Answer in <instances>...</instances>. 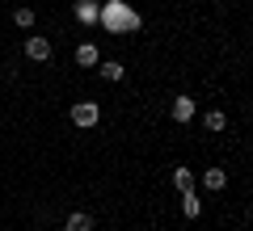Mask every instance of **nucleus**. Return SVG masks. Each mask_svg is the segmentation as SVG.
<instances>
[{
    "label": "nucleus",
    "mask_w": 253,
    "mask_h": 231,
    "mask_svg": "<svg viewBox=\"0 0 253 231\" xmlns=\"http://www.w3.org/2000/svg\"><path fill=\"white\" fill-rule=\"evenodd\" d=\"M97 26L106 30V34H139V30H144V17H139V9H131L126 0H101Z\"/></svg>",
    "instance_id": "1"
},
{
    "label": "nucleus",
    "mask_w": 253,
    "mask_h": 231,
    "mask_svg": "<svg viewBox=\"0 0 253 231\" xmlns=\"http://www.w3.org/2000/svg\"><path fill=\"white\" fill-rule=\"evenodd\" d=\"M68 118H72V126H81V131H93V126L101 122V101H72Z\"/></svg>",
    "instance_id": "2"
},
{
    "label": "nucleus",
    "mask_w": 253,
    "mask_h": 231,
    "mask_svg": "<svg viewBox=\"0 0 253 231\" xmlns=\"http://www.w3.org/2000/svg\"><path fill=\"white\" fill-rule=\"evenodd\" d=\"M51 55H55V46L46 34H26V59L30 63H51Z\"/></svg>",
    "instance_id": "3"
},
{
    "label": "nucleus",
    "mask_w": 253,
    "mask_h": 231,
    "mask_svg": "<svg viewBox=\"0 0 253 231\" xmlns=\"http://www.w3.org/2000/svg\"><path fill=\"white\" fill-rule=\"evenodd\" d=\"M169 118L173 122H194V97H190V93H177V97H173V105H169Z\"/></svg>",
    "instance_id": "4"
},
{
    "label": "nucleus",
    "mask_w": 253,
    "mask_h": 231,
    "mask_svg": "<svg viewBox=\"0 0 253 231\" xmlns=\"http://www.w3.org/2000/svg\"><path fill=\"white\" fill-rule=\"evenodd\" d=\"M97 13H101V0H76V9H72V17L81 21L84 30H93V26H97Z\"/></svg>",
    "instance_id": "5"
},
{
    "label": "nucleus",
    "mask_w": 253,
    "mask_h": 231,
    "mask_svg": "<svg viewBox=\"0 0 253 231\" xmlns=\"http://www.w3.org/2000/svg\"><path fill=\"white\" fill-rule=\"evenodd\" d=\"M97 76H101V80H110V84H123L126 80V67L118 59H101L97 63Z\"/></svg>",
    "instance_id": "6"
},
{
    "label": "nucleus",
    "mask_w": 253,
    "mask_h": 231,
    "mask_svg": "<svg viewBox=\"0 0 253 231\" xmlns=\"http://www.w3.org/2000/svg\"><path fill=\"white\" fill-rule=\"evenodd\" d=\"M203 189L224 194V189H228V168H203Z\"/></svg>",
    "instance_id": "7"
},
{
    "label": "nucleus",
    "mask_w": 253,
    "mask_h": 231,
    "mask_svg": "<svg viewBox=\"0 0 253 231\" xmlns=\"http://www.w3.org/2000/svg\"><path fill=\"white\" fill-rule=\"evenodd\" d=\"M97 63H101L97 42H81V46H76V67H97Z\"/></svg>",
    "instance_id": "8"
},
{
    "label": "nucleus",
    "mask_w": 253,
    "mask_h": 231,
    "mask_svg": "<svg viewBox=\"0 0 253 231\" xmlns=\"http://www.w3.org/2000/svg\"><path fill=\"white\" fill-rule=\"evenodd\" d=\"M181 214H186V219H199L203 214V198L194 194V189H181Z\"/></svg>",
    "instance_id": "9"
},
{
    "label": "nucleus",
    "mask_w": 253,
    "mask_h": 231,
    "mask_svg": "<svg viewBox=\"0 0 253 231\" xmlns=\"http://www.w3.org/2000/svg\"><path fill=\"white\" fill-rule=\"evenodd\" d=\"M13 26H17V30H34L38 26V13L30 9V4H21V9H13Z\"/></svg>",
    "instance_id": "10"
},
{
    "label": "nucleus",
    "mask_w": 253,
    "mask_h": 231,
    "mask_svg": "<svg viewBox=\"0 0 253 231\" xmlns=\"http://www.w3.org/2000/svg\"><path fill=\"white\" fill-rule=\"evenodd\" d=\"M203 126H207L211 134L228 131V114H224V109H207V114H203Z\"/></svg>",
    "instance_id": "11"
},
{
    "label": "nucleus",
    "mask_w": 253,
    "mask_h": 231,
    "mask_svg": "<svg viewBox=\"0 0 253 231\" xmlns=\"http://www.w3.org/2000/svg\"><path fill=\"white\" fill-rule=\"evenodd\" d=\"M68 231H93V214L72 210V214H68Z\"/></svg>",
    "instance_id": "12"
},
{
    "label": "nucleus",
    "mask_w": 253,
    "mask_h": 231,
    "mask_svg": "<svg viewBox=\"0 0 253 231\" xmlns=\"http://www.w3.org/2000/svg\"><path fill=\"white\" fill-rule=\"evenodd\" d=\"M173 185H177V189H194V168L177 164V168H173Z\"/></svg>",
    "instance_id": "13"
},
{
    "label": "nucleus",
    "mask_w": 253,
    "mask_h": 231,
    "mask_svg": "<svg viewBox=\"0 0 253 231\" xmlns=\"http://www.w3.org/2000/svg\"><path fill=\"white\" fill-rule=\"evenodd\" d=\"M55 231H68V227H55Z\"/></svg>",
    "instance_id": "14"
}]
</instances>
